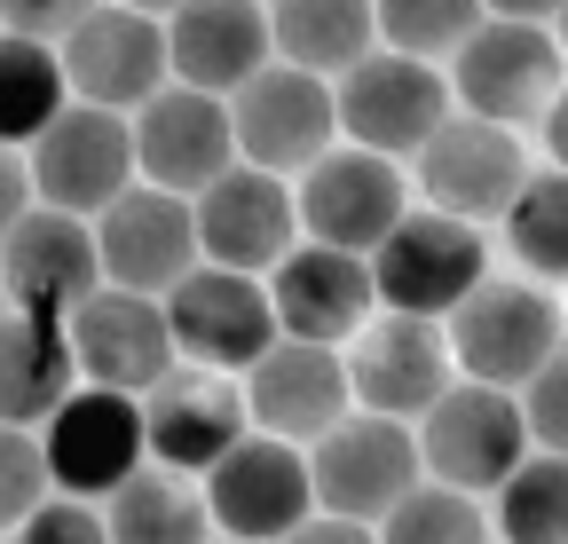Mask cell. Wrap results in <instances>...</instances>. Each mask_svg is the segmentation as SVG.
Returning <instances> with one entry per match:
<instances>
[{
	"label": "cell",
	"instance_id": "cell-1",
	"mask_svg": "<svg viewBox=\"0 0 568 544\" xmlns=\"http://www.w3.org/2000/svg\"><path fill=\"white\" fill-rule=\"evenodd\" d=\"M560 9H489V24L466 40V55L450 63V95L466 103V119H489V126H545L560 88H568V48L560 32L545 24Z\"/></svg>",
	"mask_w": 568,
	"mask_h": 544
},
{
	"label": "cell",
	"instance_id": "cell-2",
	"mask_svg": "<svg viewBox=\"0 0 568 544\" xmlns=\"http://www.w3.org/2000/svg\"><path fill=\"white\" fill-rule=\"evenodd\" d=\"M418 450H426V482L466 490V497H497L529 465V411L506 387L458 379L435 411L418 419Z\"/></svg>",
	"mask_w": 568,
	"mask_h": 544
},
{
	"label": "cell",
	"instance_id": "cell-3",
	"mask_svg": "<svg viewBox=\"0 0 568 544\" xmlns=\"http://www.w3.org/2000/svg\"><path fill=\"white\" fill-rule=\"evenodd\" d=\"M568 348L560 339V308L537 277H489L458 316H450V356L474 387H506L521 394L552 356Z\"/></svg>",
	"mask_w": 568,
	"mask_h": 544
},
{
	"label": "cell",
	"instance_id": "cell-4",
	"mask_svg": "<svg viewBox=\"0 0 568 544\" xmlns=\"http://www.w3.org/2000/svg\"><path fill=\"white\" fill-rule=\"evenodd\" d=\"M372 277L387 316H418V324H443L458 316L481 285H489V253L474 222H450L435 206H410V222L372 253Z\"/></svg>",
	"mask_w": 568,
	"mask_h": 544
},
{
	"label": "cell",
	"instance_id": "cell-5",
	"mask_svg": "<svg viewBox=\"0 0 568 544\" xmlns=\"http://www.w3.org/2000/svg\"><path fill=\"white\" fill-rule=\"evenodd\" d=\"M205 505H213V528L237 536V544H293L324 513L308 450L276 442V434H253V442H237L222 465H213L205 473Z\"/></svg>",
	"mask_w": 568,
	"mask_h": 544
},
{
	"label": "cell",
	"instance_id": "cell-6",
	"mask_svg": "<svg viewBox=\"0 0 568 544\" xmlns=\"http://www.w3.org/2000/svg\"><path fill=\"white\" fill-rule=\"evenodd\" d=\"M24 158H32L40 206L48 214H80V222H103L134 189V166H142L134 158V119L95 111V103H71Z\"/></svg>",
	"mask_w": 568,
	"mask_h": 544
},
{
	"label": "cell",
	"instance_id": "cell-7",
	"mask_svg": "<svg viewBox=\"0 0 568 544\" xmlns=\"http://www.w3.org/2000/svg\"><path fill=\"white\" fill-rule=\"evenodd\" d=\"M308 465H316V505L339 513V521H364V528H379L410 490H426L418 427H395V419H372V411H355L339 434H324L308 450Z\"/></svg>",
	"mask_w": 568,
	"mask_h": 544
},
{
	"label": "cell",
	"instance_id": "cell-8",
	"mask_svg": "<svg viewBox=\"0 0 568 544\" xmlns=\"http://www.w3.org/2000/svg\"><path fill=\"white\" fill-rule=\"evenodd\" d=\"M40 442H48V465H55V490L88 497V505H111L151 465V419H142L134 394H111V387H80L40 427Z\"/></svg>",
	"mask_w": 568,
	"mask_h": 544
},
{
	"label": "cell",
	"instance_id": "cell-9",
	"mask_svg": "<svg viewBox=\"0 0 568 544\" xmlns=\"http://www.w3.org/2000/svg\"><path fill=\"white\" fill-rule=\"evenodd\" d=\"M63 72H71V103H95V111H151L174 88V48L166 24L142 17V9H88L80 32L63 40Z\"/></svg>",
	"mask_w": 568,
	"mask_h": 544
},
{
	"label": "cell",
	"instance_id": "cell-10",
	"mask_svg": "<svg viewBox=\"0 0 568 544\" xmlns=\"http://www.w3.org/2000/svg\"><path fill=\"white\" fill-rule=\"evenodd\" d=\"M418 189L426 206L450 214V222H506L529 189V143L514 126H489V119H450L435 143L418 151Z\"/></svg>",
	"mask_w": 568,
	"mask_h": 544
},
{
	"label": "cell",
	"instance_id": "cell-11",
	"mask_svg": "<svg viewBox=\"0 0 568 544\" xmlns=\"http://www.w3.org/2000/svg\"><path fill=\"white\" fill-rule=\"evenodd\" d=\"M443 126H450V80L435 63L379 48L364 72L339 80V134L372 158H418Z\"/></svg>",
	"mask_w": 568,
	"mask_h": 544
},
{
	"label": "cell",
	"instance_id": "cell-12",
	"mask_svg": "<svg viewBox=\"0 0 568 544\" xmlns=\"http://www.w3.org/2000/svg\"><path fill=\"white\" fill-rule=\"evenodd\" d=\"M95 245H103V277L119 292H142V300H166L182 292L197 268H205V245H197V206L174 189H151L134 182L119 206L95 222Z\"/></svg>",
	"mask_w": 568,
	"mask_h": 544
},
{
	"label": "cell",
	"instance_id": "cell-13",
	"mask_svg": "<svg viewBox=\"0 0 568 544\" xmlns=\"http://www.w3.org/2000/svg\"><path fill=\"white\" fill-rule=\"evenodd\" d=\"M230 119H237L245 166H261L276 182L284 174H308V166H324L339 151V88L293 72V63H268V72L230 103Z\"/></svg>",
	"mask_w": 568,
	"mask_h": 544
},
{
	"label": "cell",
	"instance_id": "cell-14",
	"mask_svg": "<svg viewBox=\"0 0 568 544\" xmlns=\"http://www.w3.org/2000/svg\"><path fill=\"white\" fill-rule=\"evenodd\" d=\"M197 245L213 268H237V277H276L284 260H293L308 245L301 229V189L293 182H276L261 166H237L230 182H213L197 197Z\"/></svg>",
	"mask_w": 568,
	"mask_h": 544
},
{
	"label": "cell",
	"instance_id": "cell-15",
	"mask_svg": "<svg viewBox=\"0 0 568 544\" xmlns=\"http://www.w3.org/2000/svg\"><path fill=\"white\" fill-rule=\"evenodd\" d=\"M166 324L182 339V363L222 371V379L230 371H253L276 339H284L268 285L261 277H237V268H213V260L197 268L182 292H166Z\"/></svg>",
	"mask_w": 568,
	"mask_h": 544
},
{
	"label": "cell",
	"instance_id": "cell-16",
	"mask_svg": "<svg viewBox=\"0 0 568 544\" xmlns=\"http://www.w3.org/2000/svg\"><path fill=\"white\" fill-rule=\"evenodd\" d=\"M0 277H9V316H55V324H71L95 292H111L95 222H80V214H48V206L24 214V222H9Z\"/></svg>",
	"mask_w": 568,
	"mask_h": 544
},
{
	"label": "cell",
	"instance_id": "cell-17",
	"mask_svg": "<svg viewBox=\"0 0 568 544\" xmlns=\"http://www.w3.org/2000/svg\"><path fill=\"white\" fill-rule=\"evenodd\" d=\"M403 222H410V197H403V166L395 158H372V151L339 143L324 166L301 174V229H308V245L372 260Z\"/></svg>",
	"mask_w": 568,
	"mask_h": 544
},
{
	"label": "cell",
	"instance_id": "cell-18",
	"mask_svg": "<svg viewBox=\"0 0 568 544\" xmlns=\"http://www.w3.org/2000/svg\"><path fill=\"white\" fill-rule=\"evenodd\" d=\"M245 402H253V434H276L293 450H316L324 434H339L355 419V379L339 348H308V339H276V348L245 371Z\"/></svg>",
	"mask_w": 568,
	"mask_h": 544
},
{
	"label": "cell",
	"instance_id": "cell-19",
	"mask_svg": "<svg viewBox=\"0 0 568 544\" xmlns=\"http://www.w3.org/2000/svg\"><path fill=\"white\" fill-rule=\"evenodd\" d=\"M134 158H142V182L151 189H174V197H190V206L213 182H230L245 166L230 103L197 95V88H166L151 111L134 119Z\"/></svg>",
	"mask_w": 568,
	"mask_h": 544
},
{
	"label": "cell",
	"instance_id": "cell-20",
	"mask_svg": "<svg viewBox=\"0 0 568 544\" xmlns=\"http://www.w3.org/2000/svg\"><path fill=\"white\" fill-rule=\"evenodd\" d=\"M71 348H80L88 387H111V394H134V402H151L182 371V339L166 324V300H142V292H119V285L71 316Z\"/></svg>",
	"mask_w": 568,
	"mask_h": 544
},
{
	"label": "cell",
	"instance_id": "cell-21",
	"mask_svg": "<svg viewBox=\"0 0 568 544\" xmlns=\"http://www.w3.org/2000/svg\"><path fill=\"white\" fill-rule=\"evenodd\" d=\"M347 379H355V411L418 427L458 387L450 379V331L443 324H418V316H379L347 348Z\"/></svg>",
	"mask_w": 568,
	"mask_h": 544
},
{
	"label": "cell",
	"instance_id": "cell-22",
	"mask_svg": "<svg viewBox=\"0 0 568 544\" xmlns=\"http://www.w3.org/2000/svg\"><path fill=\"white\" fill-rule=\"evenodd\" d=\"M268 300H276V324L284 339H308V348H355L379 316V277L364 253H332V245H301L293 260L268 277Z\"/></svg>",
	"mask_w": 568,
	"mask_h": 544
},
{
	"label": "cell",
	"instance_id": "cell-23",
	"mask_svg": "<svg viewBox=\"0 0 568 544\" xmlns=\"http://www.w3.org/2000/svg\"><path fill=\"white\" fill-rule=\"evenodd\" d=\"M142 419H151V465H174L190 482H205L237 442H253L245 387H230L222 371H197V363H182L151 402H142Z\"/></svg>",
	"mask_w": 568,
	"mask_h": 544
},
{
	"label": "cell",
	"instance_id": "cell-24",
	"mask_svg": "<svg viewBox=\"0 0 568 544\" xmlns=\"http://www.w3.org/2000/svg\"><path fill=\"white\" fill-rule=\"evenodd\" d=\"M166 48H174V88L237 103L268 72L276 32H268V9H245V0H197V9H166Z\"/></svg>",
	"mask_w": 568,
	"mask_h": 544
},
{
	"label": "cell",
	"instance_id": "cell-25",
	"mask_svg": "<svg viewBox=\"0 0 568 544\" xmlns=\"http://www.w3.org/2000/svg\"><path fill=\"white\" fill-rule=\"evenodd\" d=\"M80 387L88 371H80V348H71V324L9 316V331H0V411H9V427L40 434Z\"/></svg>",
	"mask_w": 568,
	"mask_h": 544
},
{
	"label": "cell",
	"instance_id": "cell-26",
	"mask_svg": "<svg viewBox=\"0 0 568 544\" xmlns=\"http://www.w3.org/2000/svg\"><path fill=\"white\" fill-rule=\"evenodd\" d=\"M268 32H276V63H293L324 88H339L379 55V9H364V0H293V9H268Z\"/></svg>",
	"mask_w": 568,
	"mask_h": 544
},
{
	"label": "cell",
	"instance_id": "cell-27",
	"mask_svg": "<svg viewBox=\"0 0 568 544\" xmlns=\"http://www.w3.org/2000/svg\"><path fill=\"white\" fill-rule=\"evenodd\" d=\"M111 521V544H213V505H205V482L174 465H142L134 482L103 505Z\"/></svg>",
	"mask_w": 568,
	"mask_h": 544
},
{
	"label": "cell",
	"instance_id": "cell-28",
	"mask_svg": "<svg viewBox=\"0 0 568 544\" xmlns=\"http://www.w3.org/2000/svg\"><path fill=\"white\" fill-rule=\"evenodd\" d=\"M0 111H9V143H40V134L71 111V72L63 48L40 40H0Z\"/></svg>",
	"mask_w": 568,
	"mask_h": 544
},
{
	"label": "cell",
	"instance_id": "cell-29",
	"mask_svg": "<svg viewBox=\"0 0 568 544\" xmlns=\"http://www.w3.org/2000/svg\"><path fill=\"white\" fill-rule=\"evenodd\" d=\"M489 24V9H474V0H387L379 9V48L410 55V63H458L466 40Z\"/></svg>",
	"mask_w": 568,
	"mask_h": 544
},
{
	"label": "cell",
	"instance_id": "cell-30",
	"mask_svg": "<svg viewBox=\"0 0 568 544\" xmlns=\"http://www.w3.org/2000/svg\"><path fill=\"white\" fill-rule=\"evenodd\" d=\"M506 245L537 285H568V174L560 166L529 174L521 206L506 214Z\"/></svg>",
	"mask_w": 568,
	"mask_h": 544
},
{
	"label": "cell",
	"instance_id": "cell-31",
	"mask_svg": "<svg viewBox=\"0 0 568 544\" xmlns=\"http://www.w3.org/2000/svg\"><path fill=\"white\" fill-rule=\"evenodd\" d=\"M497 536L506 544H568V458H529L506 490H497Z\"/></svg>",
	"mask_w": 568,
	"mask_h": 544
},
{
	"label": "cell",
	"instance_id": "cell-32",
	"mask_svg": "<svg viewBox=\"0 0 568 544\" xmlns=\"http://www.w3.org/2000/svg\"><path fill=\"white\" fill-rule=\"evenodd\" d=\"M489 528H497V521L481 513V497L426 482V490H410V497L379 521V544H489Z\"/></svg>",
	"mask_w": 568,
	"mask_h": 544
},
{
	"label": "cell",
	"instance_id": "cell-33",
	"mask_svg": "<svg viewBox=\"0 0 568 544\" xmlns=\"http://www.w3.org/2000/svg\"><path fill=\"white\" fill-rule=\"evenodd\" d=\"M55 497H63V490H55L48 442H40V434H24V427H9V442H0V513H9V528L40 521Z\"/></svg>",
	"mask_w": 568,
	"mask_h": 544
},
{
	"label": "cell",
	"instance_id": "cell-34",
	"mask_svg": "<svg viewBox=\"0 0 568 544\" xmlns=\"http://www.w3.org/2000/svg\"><path fill=\"white\" fill-rule=\"evenodd\" d=\"M521 411H529V442L545 458H568V348L521 387Z\"/></svg>",
	"mask_w": 568,
	"mask_h": 544
},
{
	"label": "cell",
	"instance_id": "cell-35",
	"mask_svg": "<svg viewBox=\"0 0 568 544\" xmlns=\"http://www.w3.org/2000/svg\"><path fill=\"white\" fill-rule=\"evenodd\" d=\"M9 544H111V521H103V505H88V497H55L40 521L9 528Z\"/></svg>",
	"mask_w": 568,
	"mask_h": 544
},
{
	"label": "cell",
	"instance_id": "cell-36",
	"mask_svg": "<svg viewBox=\"0 0 568 544\" xmlns=\"http://www.w3.org/2000/svg\"><path fill=\"white\" fill-rule=\"evenodd\" d=\"M88 9H63V0H17L9 9V32L0 40H40V48H63L71 32H80Z\"/></svg>",
	"mask_w": 568,
	"mask_h": 544
},
{
	"label": "cell",
	"instance_id": "cell-37",
	"mask_svg": "<svg viewBox=\"0 0 568 544\" xmlns=\"http://www.w3.org/2000/svg\"><path fill=\"white\" fill-rule=\"evenodd\" d=\"M293 544H379V528H364V521H339V513H316Z\"/></svg>",
	"mask_w": 568,
	"mask_h": 544
},
{
	"label": "cell",
	"instance_id": "cell-38",
	"mask_svg": "<svg viewBox=\"0 0 568 544\" xmlns=\"http://www.w3.org/2000/svg\"><path fill=\"white\" fill-rule=\"evenodd\" d=\"M545 151H552V166L568 174V88H560V103H552V119H545Z\"/></svg>",
	"mask_w": 568,
	"mask_h": 544
},
{
	"label": "cell",
	"instance_id": "cell-39",
	"mask_svg": "<svg viewBox=\"0 0 568 544\" xmlns=\"http://www.w3.org/2000/svg\"><path fill=\"white\" fill-rule=\"evenodd\" d=\"M560 48H568V9H560Z\"/></svg>",
	"mask_w": 568,
	"mask_h": 544
},
{
	"label": "cell",
	"instance_id": "cell-40",
	"mask_svg": "<svg viewBox=\"0 0 568 544\" xmlns=\"http://www.w3.org/2000/svg\"><path fill=\"white\" fill-rule=\"evenodd\" d=\"M213 544H237V536H213Z\"/></svg>",
	"mask_w": 568,
	"mask_h": 544
}]
</instances>
